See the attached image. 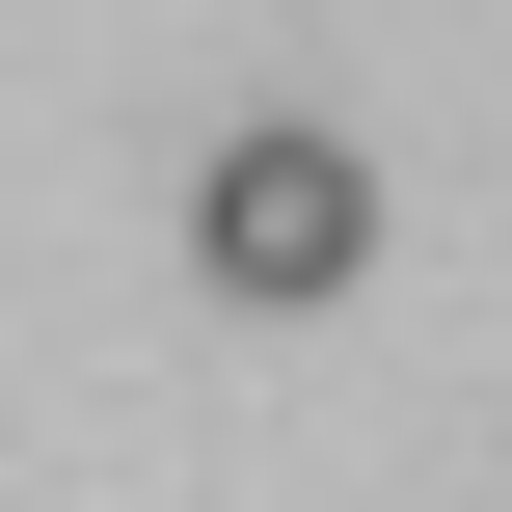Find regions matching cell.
I'll list each match as a JSON object with an SVG mask.
<instances>
[{"mask_svg":"<svg viewBox=\"0 0 512 512\" xmlns=\"http://www.w3.org/2000/svg\"><path fill=\"white\" fill-rule=\"evenodd\" d=\"M189 270H216V297H351V270H378V162H351L324 108H243V135L189 162Z\"/></svg>","mask_w":512,"mask_h":512,"instance_id":"6da1fadb","label":"cell"}]
</instances>
